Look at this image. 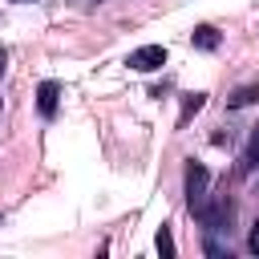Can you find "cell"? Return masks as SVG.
<instances>
[{"mask_svg":"<svg viewBox=\"0 0 259 259\" xmlns=\"http://www.w3.org/2000/svg\"><path fill=\"white\" fill-rule=\"evenodd\" d=\"M206 186H210L206 166L190 158V162H186V206H190V214H198V210H202V202H206Z\"/></svg>","mask_w":259,"mask_h":259,"instance_id":"6da1fadb","label":"cell"},{"mask_svg":"<svg viewBox=\"0 0 259 259\" xmlns=\"http://www.w3.org/2000/svg\"><path fill=\"white\" fill-rule=\"evenodd\" d=\"M125 65L138 69V73H154V69L166 65V49H162V45H142V49H134V53L125 57Z\"/></svg>","mask_w":259,"mask_h":259,"instance_id":"7a4b0ae2","label":"cell"},{"mask_svg":"<svg viewBox=\"0 0 259 259\" xmlns=\"http://www.w3.org/2000/svg\"><path fill=\"white\" fill-rule=\"evenodd\" d=\"M57 97H61V85H57V81H40V89H36V109H40V117H53V113H57Z\"/></svg>","mask_w":259,"mask_h":259,"instance_id":"3957f363","label":"cell"},{"mask_svg":"<svg viewBox=\"0 0 259 259\" xmlns=\"http://www.w3.org/2000/svg\"><path fill=\"white\" fill-rule=\"evenodd\" d=\"M251 101H259V77H255L251 85H239V89L227 97V105H235V109H243V105H251Z\"/></svg>","mask_w":259,"mask_h":259,"instance_id":"277c9868","label":"cell"},{"mask_svg":"<svg viewBox=\"0 0 259 259\" xmlns=\"http://www.w3.org/2000/svg\"><path fill=\"white\" fill-rule=\"evenodd\" d=\"M190 40H194V49H206V53H210V49H219V32H214L210 24H198V28L190 32Z\"/></svg>","mask_w":259,"mask_h":259,"instance_id":"5b68a950","label":"cell"},{"mask_svg":"<svg viewBox=\"0 0 259 259\" xmlns=\"http://www.w3.org/2000/svg\"><path fill=\"white\" fill-rule=\"evenodd\" d=\"M202 101H206V93H186V97H182V113H178V125H186V121H190V113H198V109H202Z\"/></svg>","mask_w":259,"mask_h":259,"instance_id":"8992f818","label":"cell"},{"mask_svg":"<svg viewBox=\"0 0 259 259\" xmlns=\"http://www.w3.org/2000/svg\"><path fill=\"white\" fill-rule=\"evenodd\" d=\"M154 247H158L166 259L174 255V235H170V227H158V235H154Z\"/></svg>","mask_w":259,"mask_h":259,"instance_id":"52a82bcc","label":"cell"},{"mask_svg":"<svg viewBox=\"0 0 259 259\" xmlns=\"http://www.w3.org/2000/svg\"><path fill=\"white\" fill-rule=\"evenodd\" d=\"M251 166H259V125H255V134L247 142V154H243V170H251Z\"/></svg>","mask_w":259,"mask_h":259,"instance_id":"ba28073f","label":"cell"},{"mask_svg":"<svg viewBox=\"0 0 259 259\" xmlns=\"http://www.w3.org/2000/svg\"><path fill=\"white\" fill-rule=\"evenodd\" d=\"M247 251H251V255H259V219L251 223V235H247Z\"/></svg>","mask_w":259,"mask_h":259,"instance_id":"9c48e42d","label":"cell"},{"mask_svg":"<svg viewBox=\"0 0 259 259\" xmlns=\"http://www.w3.org/2000/svg\"><path fill=\"white\" fill-rule=\"evenodd\" d=\"M77 8H93V4H101V0H73Z\"/></svg>","mask_w":259,"mask_h":259,"instance_id":"30bf717a","label":"cell"},{"mask_svg":"<svg viewBox=\"0 0 259 259\" xmlns=\"http://www.w3.org/2000/svg\"><path fill=\"white\" fill-rule=\"evenodd\" d=\"M4 61H8V53H4V49H0V73H4Z\"/></svg>","mask_w":259,"mask_h":259,"instance_id":"8fae6325","label":"cell"}]
</instances>
